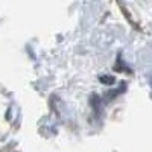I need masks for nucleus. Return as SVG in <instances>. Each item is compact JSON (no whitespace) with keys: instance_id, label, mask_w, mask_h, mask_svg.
Instances as JSON below:
<instances>
[{"instance_id":"nucleus-1","label":"nucleus","mask_w":152,"mask_h":152,"mask_svg":"<svg viewBox=\"0 0 152 152\" xmlns=\"http://www.w3.org/2000/svg\"><path fill=\"white\" fill-rule=\"evenodd\" d=\"M99 81L104 82V84H107V85H111V84H114V81H116V79H114L113 76H100Z\"/></svg>"}]
</instances>
